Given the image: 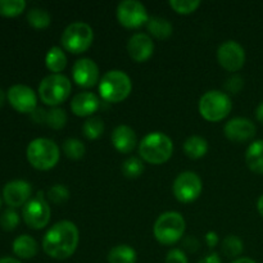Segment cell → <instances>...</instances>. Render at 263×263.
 <instances>
[{
	"label": "cell",
	"instance_id": "1",
	"mask_svg": "<svg viewBox=\"0 0 263 263\" xmlns=\"http://www.w3.org/2000/svg\"><path fill=\"white\" fill-rule=\"evenodd\" d=\"M79 229L71 221H61L51 226L43 239V249L54 259H67L79 246Z\"/></svg>",
	"mask_w": 263,
	"mask_h": 263
},
{
	"label": "cell",
	"instance_id": "2",
	"mask_svg": "<svg viewBox=\"0 0 263 263\" xmlns=\"http://www.w3.org/2000/svg\"><path fill=\"white\" fill-rule=\"evenodd\" d=\"M174 153L172 140L163 133H151L139 144V154L152 164L166 163Z\"/></svg>",
	"mask_w": 263,
	"mask_h": 263
},
{
	"label": "cell",
	"instance_id": "3",
	"mask_svg": "<svg viewBox=\"0 0 263 263\" xmlns=\"http://www.w3.org/2000/svg\"><path fill=\"white\" fill-rule=\"evenodd\" d=\"M133 82L127 73L120 69H112L103 74L99 81V92L109 103H120L130 95Z\"/></svg>",
	"mask_w": 263,
	"mask_h": 263
},
{
	"label": "cell",
	"instance_id": "4",
	"mask_svg": "<svg viewBox=\"0 0 263 263\" xmlns=\"http://www.w3.org/2000/svg\"><path fill=\"white\" fill-rule=\"evenodd\" d=\"M28 162L32 167L40 171H48V170L55 167L59 161V148L53 140L45 138H37L31 141L26 151Z\"/></svg>",
	"mask_w": 263,
	"mask_h": 263
},
{
	"label": "cell",
	"instance_id": "5",
	"mask_svg": "<svg viewBox=\"0 0 263 263\" xmlns=\"http://www.w3.org/2000/svg\"><path fill=\"white\" fill-rule=\"evenodd\" d=\"M185 223L184 217L179 212H164L157 218L153 233L157 240L164 246H172L184 236Z\"/></svg>",
	"mask_w": 263,
	"mask_h": 263
},
{
	"label": "cell",
	"instance_id": "6",
	"mask_svg": "<svg viewBox=\"0 0 263 263\" xmlns=\"http://www.w3.org/2000/svg\"><path fill=\"white\" fill-rule=\"evenodd\" d=\"M233 109V103L226 92L211 90L202 95L199 100V113L210 122H218L228 117Z\"/></svg>",
	"mask_w": 263,
	"mask_h": 263
},
{
	"label": "cell",
	"instance_id": "7",
	"mask_svg": "<svg viewBox=\"0 0 263 263\" xmlns=\"http://www.w3.org/2000/svg\"><path fill=\"white\" fill-rule=\"evenodd\" d=\"M72 90L71 81L68 77L61 73H53L44 77L39 85V94L41 100L48 105L61 104L69 97Z\"/></svg>",
	"mask_w": 263,
	"mask_h": 263
},
{
	"label": "cell",
	"instance_id": "8",
	"mask_svg": "<svg viewBox=\"0 0 263 263\" xmlns=\"http://www.w3.org/2000/svg\"><path fill=\"white\" fill-rule=\"evenodd\" d=\"M94 40V31L91 26L85 22H73L66 27L62 33V45L66 50L73 54L86 51Z\"/></svg>",
	"mask_w": 263,
	"mask_h": 263
},
{
	"label": "cell",
	"instance_id": "9",
	"mask_svg": "<svg viewBox=\"0 0 263 263\" xmlns=\"http://www.w3.org/2000/svg\"><path fill=\"white\" fill-rule=\"evenodd\" d=\"M50 207L44 198L43 192H39L37 195L28 200L22 210V216L28 228L40 230L44 229L50 221Z\"/></svg>",
	"mask_w": 263,
	"mask_h": 263
},
{
	"label": "cell",
	"instance_id": "10",
	"mask_svg": "<svg viewBox=\"0 0 263 263\" xmlns=\"http://www.w3.org/2000/svg\"><path fill=\"white\" fill-rule=\"evenodd\" d=\"M202 180L195 172H181L175 179L172 185V192L176 199L181 203H192L199 198L202 193Z\"/></svg>",
	"mask_w": 263,
	"mask_h": 263
},
{
	"label": "cell",
	"instance_id": "11",
	"mask_svg": "<svg viewBox=\"0 0 263 263\" xmlns=\"http://www.w3.org/2000/svg\"><path fill=\"white\" fill-rule=\"evenodd\" d=\"M117 20L127 28H138L148 22L146 8L138 0H125L117 7Z\"/></svg>",
	"mask_w": 263,
	"mask_h": 263
},
{
	"label": "cell",
	"instance_id": "12",
	"mask_svg": "<svg viewBox=\"0 0 263 263\" xmlns=\"http://www.w3.org/2000/svg\"><path fill=\"white\" fill-rule=\"evenodd\" d=\"M218 63L229 72H236L246 63V50L239 43L228 40L220 45L217 50Z\"/></svg>",
	"mask_w": 263,
	"mask_h": 263
},
{
	"label": "cell",
	"instance_id": "13",
	"mask_svg": "<svg viewBox=\"0 0 263 263\" xmlns=\"http://www.w3.org/2000/svg\"><path fill=\"white\" fill-rule=\"evenodd\" d=\"M7 98L10 105L21 113H32L37 108V97L27 85L15 84L10 86L7 91Z\"/></svg>",
	"mask_w": 263,
	"mask_h": 263
},
{
	"label": "cell",
	"instance_id": "14",
	"mask_svg": "<svg viewBox=\"0 0 263 263\" xmlns=\"http://www.w3.org/2000/svg\"><path fill=\"white\" fill-rule=\"evenodd\" d=\"M32 187L30 182L25 180H12L3 187V198L5 203L12 208L25 205L30 200Z\"/></svg>",
	"mask_w": 263,
	"mask_h": 263
},
{
	"label": "cell",
	"instance_id": "15",
	"mask_svg": "<svg viewBox=\"0 0 263 263\" xmlns=\"http://www.w3.org/2000/svg\"><path fill=\"white\" fill-rule=\"evenodd\" d=\"M256 125L251 120L244 117H236L229 121L223 127V134L226 138L235 143L248 141L256 135Z\"/></svg>",
	"mask_w": 263,
	"mask_h": 263
},
{
	"label": "cell",
	"instance_id": "16",
	"mask_svg": "<svg viewBox=\"0 0 263 263\" xmlns=\"http://www.w3.org/2000/svg\"><path fill=\"white\" fill-rule=\"evenodd\" d=\"M72 76L79 86L91 87L99 82V68L92 59L81 58L73 64Z\"/></svg>",
	"mask_w": 263,
	"mask_h": 263
},
{
	"label": "cell",
	"instance_id": "17",
	"mask_svg": "<svg viewBox=\"0 0 263 263\" xmlns=\"http://www.w3.org/2000/svg\"><path fill=\"white\" fill-rule=\"evenodd\" d=\"M128 55L135 62H145L152 57L154 51V43L146 33H135L127 43Z\"/></svg>",
	"mask_w": 263,
	"mask_h": 263
},
{
	"label": "cell",
	"instance_id": "18",
	"mask_svg": "<svg viewBox=\"0 0 263 263\" xmlns=\"http://www.w3.org/2000/svg\"><path fill=\"white\" fill-rule=\"evenodd\" d=\"M112 144L120 153L127 154L135 149L138 144L136 134L130 126L120 125L113 130L112 133Z\"/></svg>",
	"mask_w": 263,
	"mask_h": 263
},
{
	"label": "cell",
	"instance_id": "19",
	"mask_svg": "<svg viewBox=\"0 0 263 263\" xmlns=\"http://www.w3.org/2000/svg\"><path fill=\"white\" fill-rule=\"evenodd\" d=\"M100 107V100L92 92H79L71 100V109L79 117H87L97 112Z\"/></svg>",
	"mask_w": 263,
	"mask_h": 263
},
{
	"label": "cell",
	"instance_id": "20",
	"mask_svg": "<svg viewBox=\"0 0 263 263\" xmlns=\"http://www.w3.org/2000/svg\"><path fill=\"white\" fill-rule=\"evenodd\" d=\"M12 248L15 256L23 259H28L36 256L39 247L32 236L27 235V234H23V235L17 236L13 240Z\"/></svg>",
	"mask_w": 263,
	"mask_h": 263
},
{
	"label": "cell",
	"instance_id": "21",
	"mask_svg": "<svg viewBox=\"0 0 263 263\" xmlns=\"http://www.w3.org/2000/svg\"><path fill=\"white\" fill-rule=\"evenodd\" d=\"M246 162L251 171L263 175V140H256L248 146Z\"/></svg>",
	"mask_w": 263,
	"mask_h": 263
},
{
	"label": "cell",
	"instance_id": "22",
	"mask_svg": "<svg viewBox=\"0 0 263 263\" xmlns=\"http://www.w3.org/2000/svg\"><path fill=\"white\" fill-rule=\"evenodd\" d=\"M184 152L189 158L199 159L204 157L208 152V143L204 138L193 135L187 138L184 143Z\"/></svg>",
	"mask_w": 263,
	"mask_h": 263
},
{
	"label": "cell",
	"instance_id": "23",
	"mask_svg": "<svg viewBox=\"0 0 263 263\" xmlns=\"http://www.w3.org/2000/svg\"><path fill=\"white\" fill-rule=\"evenodd\" d=\"M146 28L154 37L161 39V40L168 39L174 32V27H172L171 22L162 17L149 18L148 22H146Z\"/></svg>",
	"mask_w": 263,
	"mask_h": 263
},
{
	"label": "cell",
	"instance_id": "24",
	"mask_svg": "<svg viewBox=\"0 0 263 263\" xmlns=\"http://www.w3.org/2000/svg\"><path fill=\"white\" fill-rule=\"evenodd\" d=\"M136 259L135 249L127 244L116 246L108 253V263H136Z\"/></svg>",
	"mask_w": 263,
	"mask_h": 263
},
{
	"label": "cell",
	"instance_id": "25",
	"mask_svg": "<svg viewBox=\"0 0 263 263\" xmlns=\"http://www.w3.org/2000/svg\"><path fill=\"white\" fill-rule=\"evenodd\" d=\"M45 64L48 69L54 73H59L67 66V57L59 46H53L48 50L45 57Z\"/></svg>",
	"mask_w": 263,
	"mask_h": 263
},
{
	"label": "cell",
	"instance_id": "26",
	"mask_svg": "<svg viewBox=\"0 0 263 263\" xmlns=\"http://www.w3.org/2000/svg\"><path fill=\"white\" fill-rule=\"evenodd\" d=\"M27 21L32 27L46 28L51 22L50 14L41 8H31L27 13Z\"/></svg>",
	"mask_w": 263,
	"mask_h": 263
},
{
	"label": "cell",
	"instance_id": "27",
	"mask_svg": "<svg viewBox=\"0 0 263 263\" xmlns=\"http://www.w3.org/2000/svg\"><path fill=\"white\" fill-rule=\"evenodd\" d=\"M104 131V123L103 120L99 117H90L89 120L85 121L84 126H82V133H84L85 138L89 140H95L99 138Z\"/></svg>",
	"mask_w": 263,
	"mask_h": 263
},
{
	"label": "cell",
	"instance_id": "28",
	"mask_svg": "<svg viewBox=\"0 0 263 263\" xmlns=\"http://www.w3.org/2000/svg\"><path fill=\"white\" fill-rule=\"evenodd\" d=\"M221 249L228 258H235V257L240 256L243 252V241L238 236L229 235L223 239Z\"/></svg>",
	"mask_w": 263,
	"mask_h": 263
},
{
	"label": "cell",
	"instance_id": "29",
	"mask_svg": "<svg viewBox=\"0 0 263 263\" xmlns=\"http://www.w3.org/2000/svg\"><path fill=\"white\" fill-rule=\"evenodd\" d=\"M63 152L67 158L77 161L84 157L86 149H85L84 143L80 141L79 139H67L63 143Z\"/></svg>",
	"mask_w": 263,
	"mask_h": 263
},
{
	"label": "cell",
	"instance_id": "30",
	"mask_svg": "<svg viewBox=\"0 0 263 263\" xmlns=\"http://www.w3.org/2000/svg\"><path fill=\"white\" fill-rule=\"evenodd\" d=\"M25 0H0V14L14 17L25 10Z\"/></svg>",
	"mask_w": 263,
	"mask_h": 263
},
{
	"label": "cell",
	"instance_id": "31",
	"mask_svg": "<svg viewBox=\"0 0 263 263\" xmlns=\"http://www.w3.org/2000/svg\"><path fill=\"white\" fill-rule=\"evenodd\" d=\"M144 172V164L136 157H130L122 164V174L128 179H136Z\"/></svg>",
	"mask_w": 263,
	"mask_h": 263
},
{
	"label": "cell",
	"instance_id": "32",
	"mask_svg": "<svg viewBox=\"0 0 263 263\" xmlns=\"http://www.w3.org/2000/svg\"><path fill=\"white\" fill-rule=\"evenodd\" d=\"M46 123H48L49 127L54 128V130H61V128H63L67 123L66 110L62 109V108H53V109L48 110Z\"/></svg>",
	"mask_w": 263,
	"mask_h": 263
},
{
	"label": "cell",
	"instance_id": "33",
	"mask_svg": "<svg viewBox=\"0 0 263 263\" xmlns=\"http://www.w3.org/2000/svg\"><path fill=\"white\" fill-rule=\"evenodd\" d=\"M199 0H170V7L179 14H190L199 8Z\"/></svg>",
	"mask_w": 263,
	"mask_h": 263
},
{
	"label": "cell",
	"instance_id": "34",
	"mask_svg": "<svg viewBox=\"0 0 263 263\" xmlns=\"http://www.w3.org/2000/svg\"><path fill=\"white\" fill-rule=\"evenodd\" d=\"M18 223H20V215L13 208H7L0 216V225L4 230H14Z\"/></svg>",
	"mask_w": 263,
	"mask_h": 263
},
{
	"label": "cell",
	"instance_id": "35",
	"mask_svg": "<svg viewBox=\"0 0 263 263\" xmlns=\"http://www.w3.org/2000/svg\"><path fill=\"white\" fill-rule=\"evenodd\" d=\"M48 197L54 204H63L69 199V190L64 185L57 184L49 189Z\"/></svg>",
	"mask_w": 263,
	"mask_h": 263
},
{
	"label": "cell",
	"instance_id": "36",
	"mask_svg": "<svg viewBox=\"0 0 263 263\" xmlns=\"http://www.w3.org/2000/svg\"><path fill=\"white\" fill-rule=\"evenodd\" d=\"M223 86H225V89L228 90L229 92H231V94H238V92L243 89L244 80L241 79L239 74H234V76L229 77V79L226 80Z\"/></svg>",
	"mask_w": 263,
	"mask_h": 263
},
{
	"label": "cell",
	"instance_id": "37",
	"mask_svg": "<svg viewBox=\"0 0 263 263\" xmlns=\"http://www.w3.org/2000/svg\"><path fill=\"white\" fill-rule=\"evenodd\" d=\"M166 263H187V257L181 249H171L166 256Z\"/></svg>",
	"mask_w": 263,
	"mask_h": 263
},
{
	"label": "cell",
	"instance_id": "38",
	"mask_svg": "<svg viewBox=\"0 0 263 263\" xmlns=\"http://www.w3.org/2000/svg\"><path fill=\"white\" fill-rule=\"evenodd\" d=\"M46 115H48V112L44 110L43 108H36V109L31 113V117H32V120L35 121V122L46 123Z\"/></svg>",
	"mask_w": 263,
	"mask_h": 263
},
{
	"label": "cell",
	"instance_id": "39",
	"mask_svg": "<svg viewBox=\"0 0 263 263\" xmlns=\"http://www.w3.org/2000/svg\"><path fill=\"white\" fill-rule=\"evenodd\" d=\"M185 249H187L189 252H197L199 249V241L194 238V236H190V238L185 239L184 241Z\"/></svg>",
	"mask_w": 263,
	"mask_h": 263
},
{
	"label": "cell",
	"instance_id": "40",
	"mask_svg": "<svg viewBox=\"0 0 263 263\" xmlns=\"http://www.w3.org/2000/svg\"><path fill=\"white\" fill-rule=\"evenodd\" d=\"M205 243H207V246L210 247V248H213V247H216L218 244V235L215 233V231H210V233H207V235H205Z\"/></svg>",
	"mask_w": 263,
	"mask_h": 263
},
{
	"label": "cell",
	"instance_id": "41",
	"mask_svg": "<svg viewBox=\"0 0 263 263\" xmlns=\"http://www.w3.org/2000/svg\"><path fill=\"white\" fill-rule=\"evenodd\" d=\"M199 263H222V261H221L220 256L217 253H211L207 257L200 259Z\"/></svg>",
	"mask_w": 263,
	"mask_h": 263
},
{
	"label": "cell",
	"instance_id": "42",
	"mask_svg": "<svg viewBox=\"0 0 263 263\" xmlns=\"http://www.w3.org/2000/svg\"><path fill=\"white\" fill-rule=\"evenodd\" d=\"M256 117H257V120L259 121V122L263 123V102L258 105V107H257Z\"/></svg>",
	"mask_w": 263,
	"mask_h": 263
},
{
	"label": "cell",
	"instance_id": "43",
	"mask_svg": "<svg viewBox=\"0 0 263 263\" xmlns=\"http://www.w3.org/2000/svg\"><path fill=\"white\" fill-rule=\"evenodd\" d=\"M0 263H22V262L13 258V257H3V258H0Z\"/></svg>",
	"mask_w": 263,
	"mask_h": 263
},
{
	"label": "cell",
	"instance_id": "44",
	"mask_svg": "<svg viewBox=\"0 0 263 263\" xmlns=\"http://www.w3.org/2000/svg\"><path fill=\"white\" fill-rule=\"evenodd\" d=\"M257 208H258V212L259 215L263 217V195H261L258 199V202H257Z\"/></svg>",
	"mask_w": 263,
	"mask_h": 263
},
{
	"label": "cell",
	"instance_id": "45",
	"mask_svg": "<svg viewBox=\"0 0 263 263\" xmlns=\"http://www.w3.org/2000/svg\"><path fill=\"white\" fill-rule=\"evenodd\" d=\"M231 263H258V262H256L254 259H251V258H238Z\"/></svg>",
	"mask_w": 263,
	"mask_h": 263
},
{
	"label": "cell",
	"instance_id": "46",
	"mask_svg": "<svg viewBox=\"0 0 263 263\" xmlns=\"http://www.w3.org/2000/svg\"><path fill=\"white\" fill-rule=\"evenodd\" d=\"M4 100H5V92H4V90L0 87V107L4 104Z\"/></svg>",
	"mask_w": 263,
	"mask_h": 263
},
{
	"label": "cell",
	"instance_id": "47",
	"mask_svg": "<svg viewBox=\"0 0 263 263\" xmlns=\"http://www.w3.org/2000/svg\"><path fill=\"white\" fill-rule=\"evenodd\" d=\"M0 205H2V198H0Z\"/></svg>",
	"mask_w": 263,
	"mask_h": 263
}]
</instances>
